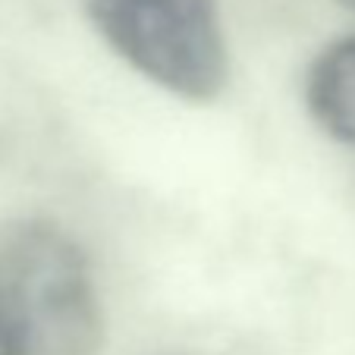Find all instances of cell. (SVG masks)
Instances as JSON below:
<instances>
[{"label":"cell","mask_w":355,"mask_h":355,"mask_svg":"<svg viewBox=\"0 0 355 355\" xmlns=\"http://www.w3.org/2000/svg\"><path fill=\"white\" fill-rule=\"evenodd\" d=\"M104 311L82 245L41 217L0 230V355H101Z\"/></svg>","instance_id":"6da1fadb"},{"label":"cell","mask_w":355,"mask_h":355,"mask_svg":"<svg viewBox=\"0 0 355 355\" xmlns=\"http://www.w3.org/2000/svg\"><path fill=\"white\" fill-rule=\"evenodd\" d=\"M104 44L139 76L192 104L230 85L217 0H82Z\"/></svg>","instance_id":"7a4b0ae2"},{"label":"cell","mask_w":355,"mask_h":355,"mask_svg":"<svg viewBox=\"0 0 355 355\" xmlns=\"http://www.w3.org/2000/svg\"><path fill=\"white\" fill-rule=\"evenodd\" d=\"M305 107L330 139L355 148V35L315 57L305 76Z\"/></svg>","instance_id":"3957f363"},{"label":"cell","mask_w":355,"mask_h":355,"mask_svg":"<svg viewBox=\"0 0 355 355\" xmlns=\"http://www.w3.org/2000/svg\"><path fill=\"white\" fill-rule=\"evenodd\" d=\"M343 7H349V10H355V0H340Z\"/></svg>","instance_id":"277c9868"}]
</instances>
